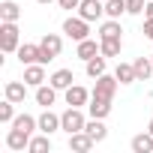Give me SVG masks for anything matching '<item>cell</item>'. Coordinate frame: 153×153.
<instances>
[{"instance_id": "1", "label": "cell", "mask_w": 153, "mask_h": 153, "mask_svg": "<svg viewBox=\"0 0 153 153\" xmlns=\"http://www.w3.org/2000/svg\"><path fill=\"white\" fill-rule=\"evenodd\" d=\"M18 45H21L18 21H0V51L3 54H15Z\"/></svg>"}, {"instance_id": "2", "label": "cell", "mask_w": 153, "mask_h": 153, "mask_svg": "<svg viewBox=\"0 0 153 153\" xmlns=\"http://www.w3.org/2000/svg\"><path fill=\"white\" fill-rule=\"evenodd\" d=\"M60 126H63V132H66V135H72V132H81V129L87 126V117H84V111H81V108L69 105V108L60 114Z\"/></svg>"}, {"instance_id": "3", "label": "cell", "mask_w": 153, "mask_h": 153, "mask_svg": "<svg viewBox=\"0 0 153 153\" xmlns=\"http://www.w3.org/2000/svg\"><path fill=\"white\" fill-rule=\"evenodd\" d=\"M63 33H66L69 39H75V42H81V39H87V36H90V21H84L81 15L66 18V21H63Z\"/></svg>"}, {"instance_id": "4", "label": "cell", "mask_w": 153, "mask_h": 153, "mask_svg": "<svg viewBox=\"0 0 153 153\" xmlns=\"http://www.w3.org/2000/svg\"><path fill=\"white\" fill-rule=\"evenodd\" d=\"M117 87H120L117 75H108V72H105V75H99L96 84H93V96H99V99H114Z\"/></svg>"}, {"instance_id": "5", "label": "cell", "mask_w": 153, "mask_h": 153, "mask_svg": "<svg viewBox=\"0 0 153 153\" xmlns=\"http://www.w3.org/2000/svg\"><path fill=\"white\" fill-rule=\"evenodd\" d=\"M18 60H21V66H30V63H48V57H45V51H42V45H30V42H24V45H18Z\"/></svg>"}, {"instance_id": "6", "label": "cell", "mask_w": 153, "mask_h": 153, "mask_svg": "<svg viewBox=\"0 0 153 153\" xmlns=\"http://www.w3.org/2000/svg\"><path fill=\"white\" fill-rule=\"evenodd\" d=\"M78 15L84 21H99L105 15V0H81L78 3Z\"/></svg>"}, {"instance_id": "7", "label": "cell", "mask_w": 153, "mask_h": 153, "mask_svg": "<svg viewBox=\"0 0 153 153\" xmlns=\"http://www.w3.org/2000/svg\"><path fill=\"white\" fill-rule=\"evenodd\" d=\"M39 45H42V51H45L48 63H51V60H57V57H60V51H63V39H60L57 33H45V36L39 39Z\"/></svg>"}, {"instance_id": "8", "label": "cell", "mask_w": 153, "mask_h": 153, "mask_svg": "<svg viewBox=\"0 0 153 153\" xmlns=\"http://www.w3.org/2000/svg\"><path fill=\"white\" fill-rule=\"evenodd\" d=\"M30 138H33L30 132H24V129H18V126H12V129L6 132V147H9V150H15V153H18V150H27V144H30Z\"/></svg>"}, {"instance_id": "9", "label": "cell", "mask_w": 153, "mask_h": 153, "mask_svg": "<svg viewBox=\"0 0 153 153\" xmlns=\"http://www.w3.org/2000/svg\"><path fill=\"white\" fill-rule=\"evenodd\" d=\"M93 135L87 132V129H81V132H72L69 135V150H75V153H87V150H93Z\"/></svg>"}, {"instance_id": "10", "label": "cell", "mask_w": 153, "mask_h": 153, "mask_svg": "<svg viewBox=\"0 0 153 153\" xmlns=\"http://www.w3.org/2000/svg\"><path fill=\"white\" fill-rule=\"evenodd\" d=\"M63 93H66V105H75V108L87 105V102H90V96H93V93H90L87 87H81V84H72V87H69V90H63Z\"/></svg>"}, {"instance_id": "11", "label": "cell", "mask_w": 153, "mask_h": 153, "mask_svg": "<svg viewBox=\"0 0 153 153\" xmlns=\"http://www.w3.org/2000/svg\"><path fill=\"white\" fill-rule=\"evenodd\" d=\"M27 81H6V87H3V93H6V99H12L15 105H21L24 99H27Z\"/></svg>"}, {"instance_id": "12", "label": "cell", "mask_w": 153, "mask_h": 153, "mask_svg": "<svg viewBox=\"0 0 153 153\" xmlns=\"http://www.w3.org/2000/svg\"><path fill=\"white\" fill-rule=\"evenodd\" d=\"M24 81L36 90L39 84H45V63H30V66H24Z\"/></svg>"}, {"instance_id": "13", "label": "cell", "mask_w": 153, "mask_h": 153, "mask_svg": "<svg viewBox=\"0 0 153 153\" xmlns=\"http://www.w3.org/2000/svg\"><path fill=\"white\" fill-rule=\"evenodd\" d=\"M87 114H90V117H99V120H105V117L111 114V99L90 96V102H87Z\"/></svg>"}, {"instance_id": "14", "label": "cell", "mask_w": 153, "mask_h": 153, "mask_svg": "<svg viewBox=\"0 0 153 153\" xmlns=\"http://www.w3.org/2000/svg\"><path fill=\"white\" fill-rule=\"evenodd\" d=\"M57 129H63V126H60V114H54L51 108H45V111L39 114V132H48V135H54Z\"/></svg>"}, {"instance_id": "15", "label": "cell", "mask_w": 153, "mask_h": 153, "mask_svg": "<svg viewBox=\"0 0 153 153\" xmlns=\"http://www.w3.org/2000/svg\"><path fill=\"white\" fill-rule=\"evenodd\" d=\"M36 102L42 105V108H51L54 102H57V87L48 81V84H39L36 87Z\"/></svg>"}, {"instance_id": "16", "label": "cell", "mask_w": 153, "mask_h": 153, "mask_svg": "<svg viewBox=\"0 0 153 153\" xmlns=\"http://www.w3.org/2000/svg\"><path fill=\"white\" fill-rule=\"evenodd\" d=\"M96 54H102V48H99V45H96V39H90V36H87V39H81V42H78V48H75V57H81L84 63H87L90 57H96Z\"/></svg>"}, {"instance_id": "17", "label": "cell", "mask_w": 153, "mask_h": 153, "mask_svg": "<svg viewBox=\"0 0 153 153\" xmlns=\"http://www.w3.org/2000/svg\"><path fill=\"white\" fill-rule=\"evenodd\" d=\"M129 147H132V153H153V135L150 132H138Z\"/></svg>"}, {"instance_id": "18", "label": "cell", "mask_w": 153, "mask_h": 153, "mask_svg": "<svg viewBox=\"0 0 153 153\" xmlns=\"http://www.w3.org/2000/svg\"><path fill=\"white\" fill-rule=\"evenodd\" d=\"M48 81H51L57 90H69V87H72V81H75V75H72V69H57Z\"/></svg>"}, {"instance_id": "19", "label": "cell", "mask_w": 153, "mask_h": 153, "mask_svg": "<svg viewBox=\"0 0 153 153\" xmlns=\"http://www.w3.org/2000/svg\"><path fill=\"white\" fill-rule=\"evenodd\" d=\"M21 18V6L15 0H3L0 3V21H18Z\"/></svg>"}, {"instance_id": "20", "label": "cell", "mask_w": 153, "mask_h": 153, "mask_svg": "<svg viewBox=\"0 0 153 153\" xmlns=\"http://www.w3.org/2000/svg\"><path fill=\"white\" fill-rule=\"evenodd\" d=\"M99 48L105 57H117L123 51V36H111V39H99Z\"/></svg>"}, {"instance_id": "21", "label": "cell", "mask_w": 153, "mask_h": 153, "mask_svg": "<svg viewBox=\"0 0 153 153\" xmlns=\"http://www.w3.org/2000/svg\"><path fill=\"white\" fill-rule=\"evenodd\" d=\"M84 129H87V132H90V135H93V141H96V144H99V141H105V138H108V126H105V123H102V120H99V117H90V120H87V126H84Z\"/></svg>"}, {"instance_id": "22", "label": "cell", "mask_w": 153, "mask_h": 153, "mask_svg": "<svg viewBox=\"0 0 153 153\" xmlns=\"http://www.w3.org/2000/svg\"><path fill=\"white\" fill-rule=\"evenodd\" d=\"M51 150V135L42 132V135H33L30 144H27V153H48Z\"/></svg>"}, {"instance_id": "23", "label": "cell", "mask_w": 153, "mask_h": 153, "mask_svg": "<svg viewBox=\"0 0 153 153\" xmlns=\"http://www.w3.org/2000/svg\"><path fill=\"white\" fill-rule=\"evenodd\" d=\"M132 66H135V78L138 81H147L150 75H153V57H138Z\"/></svg>"}, {"instance_id": "24", "label": "cell", "mask_w": 153, "mask_h": 153, "mask_svg": "<svg viewBox=\"0 0 153 153\" xmlns=\"http://www.w3.org/2000/svg\"><path fill=\"white\" fill-rule=\"evenodd\" d=\"M123 27H120V18H108L99 24V39H111V36H120Z\"/></svg>"}, {"instance_id": "25", "label": "cell", "mask_w": 153, "mask_h": 153, "mask_svg": "<svg viewBox=\"0 0 153 153\" xmlns=\"http://www.w3.org/2000/svg\"><path fill=\"white\" fill-rule=\"evenodd\" d=\"M9 126H18V129H24V132H36L39 129V117H30V114H15V120L9 123Z\"/></svg>"}, {"instance_id": "26", "label": "cell", "mask_w": 153, "mask_h": 153, "mask_svg": "<svg viewBox=\"0 0 153 153\" xmlns=\"http://www.w3.org/2000/svg\"><path fill=\"white\" fill-rule=\"evenodd\" d=\"M114 75H117V81H120V84H135V81H138V78H135V66H132V63H117Z\"/></svg>"}, {"instance_id": "27", "label": "cell", "mask_w": 153, "mask_h": 153, "mask_svg": "<svg viewBox=\"0 0 153 153\" xmlns=\"http://www.w3.org/2000/svg\"><path fill=\"white\" fill-rule=\"evenodd\" d=\"M84 69H87V75H90V78H99V75H105V54L90 57V60L84 63Z\"/></svg>"}, {"instance_id": "28", "label": "cell", "mask_w": 153, "mask_h": 153, "mask_svg": "<svg viewBox=\"0 0 153 153\" xmlns=\"http://www.w3.org/2000/svg\"><path fill=\"white\" fill-rule=\"evenodd\" d=\"M105 15H108V18L126 15V0H105Z\"/></svg>"}, {"instance_id": "29", "label": "cell", "mask_w": 153, "mask_h": 153, "mask_svg": "<svg viewBox=\"0 0 153 153\" xmlns=\"http://www.w3.org/2000/svg\"><path fill=\"white\" fill-rule=\"evenodd\" d=\"M12 120H15V102L3 99L0 102V123H12Z\"/></svg>"}, {"instance_id": "30", "label": "cell", "mask_w": 153, "mask_h": 153, "mask_svg": "<svg viewBox=\"0 0 153 153\" xmlns=\"http://www.w3.org/2000/svg\"><path fill=\"white\" fill-rule=\"evenodd\" d=\"M144 0H126V12L129 15H144Z\"/></svg>"}, {"instance_id": "31", "label": "cell", "mask_w": 153, "mask_h": 153, "mask_svg": "<svg viewBox=\"0 0 153 153\" xmlns=\"http://www.w3.org/2000/svg\"><path fill=\"white\" fill-rule=\"evenodd\" d=\"M141 33H144L150 42H153V18H144V30H141Z\"/></svg>"}, {"instance_id": "32", "label": "cell", "mask_w": 153, "mask_h": 153, "mask_svg": "<svg viewBox=\"0 0 153 153\" xmlns=\"http://www.w3.org/2000/svg\"><path fill=\"white\" fill-rule=\"evenodd\" d=\"M57 3H60V9H78L81 0H57Z\"/></svg>"}, {"instance_id": "33", "label": "cell", "mask_w": 153, "mask_h": 153, "mask_svg": "<svg viewBox=\"0 0 153 153\" xmlns=\"http://www.w3.org/2000/svg\"><path fill=\"white\" fill-rule=\"evenodd\" d=\"M144 18H153V0H150V3L144 6Z\"/></svg>"}, {"instance_id": "34", "label": "cell", "mask_w": 153, "mask_h": 153, "mask_svg": "<svg viewBox=\"0 0 153 153\" xmlns=\"http://www.w3.org/2000/svg\"><path fill=\"white\" fill-rule=\"evenodd\" d=\"M147 132H150V135H153V117H150V123H147Z\"/></svg>"}, {"instance_id": "35", "label": "cell", "mask_w": 153, "mask_h": 153, "mask_svg": "<svg viewBox=\"0 0 153 153\" xmlns=\"http://www.w3.org/2000/svg\"><path fill=\"white\" fill-rule=\"evenodd\" d=\"M36 3H51V0H36Z\"/></svg>"}]
</instances>
